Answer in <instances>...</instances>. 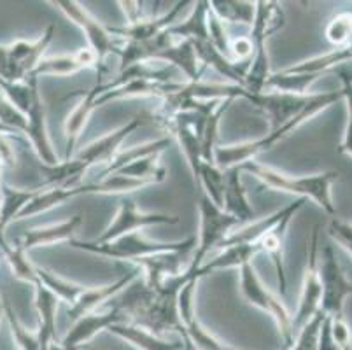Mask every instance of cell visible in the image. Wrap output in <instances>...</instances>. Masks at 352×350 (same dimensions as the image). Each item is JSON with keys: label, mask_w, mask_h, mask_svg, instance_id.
<instances>
[{"label": "cell", "mask_w": 352, "mask_h": 350, "mask_svg": "<svg viewBox=\"0 0 352 350\" xmlns=\"http://www.w3.org/2000/svg\"><path fill=\"white\" fill-rule=\"evenodd\" d=\"M209 2H193L188 18L168 28L166 34L190 43H209Z\"/></svg>", "instance_id": "d4e9b609"}, {"label": "cell", "mask_w": 352, "mask_h": 350, "mask_svg": "<svg viewBox=\"0 0 352 350\" xmlns=\"http://www.w3.org/2000/svg\"><path fill=\"white\" fill-rule=\"evenodd\" d=\"M252 53H254V50H252V43L249 35L232 39V43H230V60L233 63L248 67L249 62H251Z\"/></svg>", "instance_id": "f35d334b"}, {"label": "cell", "mask_w": 352, "mask_h": 350, "mask_svg": "<svg viewBox=\"0 0 352 350\" xmlns=\"http://www.w3.org/2000/svg\"><path fill=\"white\" fill-rule=\"evenodd\" d=\"M337 70L338 77L342 81V96H344L345 104H347V112H349V120L352 121V72L345 69V65L338 67Z\"/></svg>", "instance_id": "ab89813d"}, {"label": "cell", "mask_w": 352, "mask_h": 350, "mask_svg": "<svg viewBox=\"0 0 352 350\" xmlns=\"http://www.w3.org/2000/svg\"><path fill=\"white\" fill-rule=\"evenodd\" d=\"M209 8L223 23H240L251 27L254 21L256 2H236V0H212Z\"/></svg>", "instance_id": "f1b7e54d"}, {"label": "cell", "mask_w": 352, "mask_h": 350, "mask_svg": "<svg viewBox=\"0 0 352 350\" xmlns=\"http://www.w3.org/2000/svg\"><path fill=\"white\" fill-rule=\"evenodd\" d=\"M85 69L97 70V58L88 47L74 51V53L58 54V56L43 58L37 69L34 70L32 76L44 77V76H56L67 77L72 74H78Z\"/></svg>", "instance_id": "ffe728a7"}, {"label": "cell", "mask_w": 352, "mask_h": 350, "mask_svg": "<svg viewBox=\"0 0 352 350\" xmlns=\"http://www.w3.org/2000/svg\"><path fill=\"white\" fill-rule=\"evenodd\" d=\"M54 37V25H50L35 41H16L0 46V79L21 83L34 74Z\"/></svg>", "instance_id": "ba28073f"}, {"label": "cell", "mask_w": 352, "mask_h": 350, "mask_svg": "<svg viewBox=\"0 0 352 350\" xmlns=\"http://www.w3.org/2000/svg\"><path fill=\"white\" fill-rule=\"evenodd\" d=\"M259 254L258 243H242V245H228L221 249L216 258L206 261L197 270L191 281H201L207 275H212L221 270L242 268L244 265L252 263V259Z\"/></svg>", "instance_id": "603a6c76"}, {"label": "cell", "mask_w": 352, "mask_h": 350, "mask_svg": "<svg viewBox=\"0 0 352 350\" xmlns=\"http://www.w3.org/2000/svg\"><path fill=\"white\" fill-rule=\"evenodd\" d=\"M51 4L56 6L72 23H76L81 28L86 41H88V50L95 54V58H97L98 76H104L105 70H107L105 69V60H107V56L120 53V39L114 37V35L109 32V27H104V25H102L95 16L89 14L79 2H74V0H54Z\"/></svg>", "instance_id": "9c48e42d"}, {"label": "cell", "mask_w": 352, "mask_h": 350, "mask_svg": "<svg viewBox=\"0 0 352 350\" xmlns=\"http://www.w3.org/2000/svg\"><path fill=\"white\" fill-rule=\"evenodd\" d=\"M235 350H239V349H235Z\"/></svg>", "instance_id": "f6af8a7d"}, {"label": "cell", "mask_w": 352, "mask_h": 350, "mask_svg": "<svg viewBox=\"0 0 352 350\" xmlns=\"http://www.w3.org/2000/svg\"><path fill=\"white\" fill-rule=\"evenodd\" d=\"M70 247L91 254L105 256V258L116 259V261H130L135 263L139 259L149 258V256L165 254V252H179V250H193L197 247V237H190L181 242H151L144 239L139 231L123 235L113 242L98 243L95 240L91 242H82L79 239H72L69 242Z\"/></svg>", "instance_id": "8992f818"}, {"label": "cell", "mask_w": 352, "mask_h": 350, "mask_svg": "<svg viewBox=\"0 0 352 350\" xmlns=\"http://www.w3.org/2000/svg\"><path fill=\"white\" fill-rule=\"evenodd\" d=\"M225 170H221L216 163L204 162L197 181L201 193L221 208H223V198H225Z\"/></svg>", "instance_id": "f546056e"}, {"label": "cell", "mask_w": 352, "mask_h": 350, "mask_svg": "<svg viewBox=\"0 0 352 350\" xmlns=\"http://www.w3.org/2000/svg\"><path fill=\"white\" fill-rule=\"evenodd\" d=\"M198 214H200V237H198L197 247H195V252L193 256H191L190 265L186 266V270H184L182 274L170 278H165L160 287L170 289V291H179V287H181L184 282L191 281L195 272L206 263L207 256H209L216 247H219L221 243L225 242L226 237H228L235 228L242 226V223H240L236 217L230 216L228 212H225L221 207H217V205L214 204L210 198H207L204 193H201L200 201H198Z\"/></svg>", "instance_id": "277c9868"}, {"label": "cell", "mask_w": 352, "mask_h": 350, "mask_svg": "<svg viewBox=\"0 0 352 350\" xmlns=\"http://www.w3.org/2000/svg\"><path fill=\"white\" fill-rule=\"evenodd\" d=\"M319 275L322 285L321 312L326 317H344L345 300L352 296V282L345 277L333 245H324L319 252Z\"/></svg>", "instance_id": "30bf717a"}, {"label": "cell", "mask_w": 352, "mask_h": 350, "mask_svg": "<svg viewBox=\"0 0 352 350\" xmlns=\"http://www.w3.org/2000/svg\"><path fill=\"white\" fill-rule=\"evenodd\" d=\"M328 43L335 47H345L352 44V12H340L333 16L324 30Z\"/></svg>", "instance_id": "d6a6232c"}, {"label": "cell", "mask_w": 352, "mask_h": 350, "mask_svg": "<svg viewBox=\"0 0 352 350\" xmlns=\"http://www.w3.org/2000/svg\"><path fill=\"white\" fill-rule=\"evenodd\" d=\"M35 312H37V338L39 350H46L56 342V310L60 300L43 284H35Z\"/></svg>", "instance_id": "7402d4cb"}, {"label": "cell", "mask_w": 352, "mask_h": 350, "mask_svg": "<svg viewBox=\"0 0 352 350\" xmlns=\"http://www.w3.org/2000/svg\"><path fill=\"white\" fill-rule=\"evenodd\" d=\"M319 226L312 230L309 242V254H307V268L303 274L302 294H300V303L296 308V314L293 316L294 331L305 326L316 314L321 310L322 285L321 275H319Z\"/></svg>", "instance_id": "8fae6325"}, {"label": "cell", "mask_w": 352, "mask_h": 350, "mask_svg": "<svg viewBox=\"0 0 352 350\" xmlns=\"http://www.w3.org/2000/svg\"><path fill=\"white\" fill-rule=\"evenodd\" d=\"M329 333L337 350H352V329L345 317H328Z\"/></svg>", "instance_id": "8d00e7d4"}, {"label": "cell", "mask_w": 352, "mask_h": 350, "mask_svg": "<svg viewBox=\"0 0 352 350\" xmlns=\"http://www.w3.org/2000/svg\"><path fill=\"white\" fill-rule=\"evenodd\" d=\"M284 27H286V14L283 6L277 2H256L254 21L249 34L254 53L245 70L244 79V88L248 93L265 91L267 81L272 76L267 43L272 35L280 32Z\"/></svg>", "instance_id": "5b68a950"}, {"label": "cell", "mask_w": 352, "mask_h": 350, "mask_svg": "<svg viewBox=\"0 0 352 350\" xmlns=\"http://www.w3.org/2000/svg\"><path fill=\"white\" fill-rule=\"evenodd\" d=\"M338 100H344L342 91H324V93H314V98L298 116H294L293 120L284 123L283 127L270 130L267 135L259 137V139L248 140V142L233 144V146H217L214 151V163L219 166L221 170H228L233 166H240L244 163L256 162L259 154L270 151L275 144L283 142L289 137L291 133L298 130L302 124L310 121L312 118L322 112L324 109L331 107L337 104Z\"/></svg>", "instance_id": "7a4b0ae2"}, {"label": "cell", "mask_w": 352, "mask_h": 350, "mask_svg": "<svg viewBox=\"0 0 352 350\" xmlns=\"http://www.w3.org/2000/svg\"><path fill=\"white\" fill-rule=\"evenodd\" d=\"M242 168L233 166L225 170V198H223V210L228 212L230 216L236 217L242 224L254 221V208L251 207L248 198V191L242 182Z\"/></svg>", "instance_id": "cb8c5ba5"}, {"label": "cell", "mask_w": 352, "mask_h": 350, "mask_svg": "<svg viewBox=\"0 0 352 350\" xmlns=\"http://www.w3.org/2000/svg\"><path fill=\"white\" fill-rule=\"evenodd\" d=\"M324 314L319 310L305 326L298 329V335L294 336V343L291 349L287 350H318L319 342V331H321L322 320H324Z\"/></svg>", "instance_id": "e575fe53"}, {"label": "cell", "mask_w": 352, "mask_h": 350, "mask_svg": "<svg viewBox=\"0 0 352 350\" xmlns=\"http://www.w3.org/2000/svg\"><path fill=\"white\" fill-rule=\"evenodd\" d=\"M16 116V107L11 104V102L6 98V95L0 89V123L8 124L14 120Z\"/></svg>", "instance_id": "60d3db41"}, {"label": "cell", "mask_w": 352, "mask_h": 350, "mask_svg": "<svg viewBox=\"0 0 352 350\" xmlns=\"http://www.w3.org/2000/svg\"><path fill=\"white\" fill-rule=\"evenodd\" d=\"M312 98L314 93L294 95V93L274 91V89H265L261 93L245 91L244 95V100L267 114L270 120V130L283 127L284 123L293 120L294 116H298L312 102Z\"/></svg>", "instance_id": "4fadbf2b"}, {"label": "cell", "mask_w": 352, "mask_h": 350, "mask_svg": "<svg viewBox=\"0 0 352 350\" xmlns=\"http://www.w3.org/2000/svg\"><path fill=\"white\" fill-rule=\"evenodd\" d=\"M184 342L190 343L193 350H235V347L223 343L216 335L201 326L198 317L184 326Z\"/></svg>", "instance_id": "4dcf8cb0"}, {"label": "cell", "mask_w": 352, "mask_h": 350, "mask_svg": "<svg viewBox=\"0 0 352 350\" xmlns=\"http://www.w3.org/2000/svg\"><path fill=\"white\" fill-rule=\"evenodd\" d=\"M124 316L116 307H111L107 312H91L79 317L72 322L67 335L60 340V343L65 347H78L86 349L89 342L102 331H107L109 327L116 322H124Z\"/></svg>", "instance_id": "2e32d148"}, {"label": "cell", "mask_w": 352, "mask_h": 350, "mask_svg": "<svg viewBox=\"0 0 352 350\" xmlns=\"http://www.w3.org/2000/svg\"><path fill=\"white\" fill-rule=\"evenodd\" d=\"M6 312H4V294L0 293V326H2V320H4Z\"/></svg>", "instance_id": "7bdbcfd3"}, {"label": "cell", "mask_w": 352, "mask_h": 350, "mask_svg": "<svg viewBox=\"0 0 352 350\" xmlns=\"http://www.w3.org/2000/svg\"><path fill=\"white\" fill-rule=\"evenodd\" d=\"M190 4L191 2H175L174 8L165 11L158 18L144 19V21H139V23L124 25V27H109V32L116 39L123 41V43H151V41L158 39L162 34H165L168 28L179 23L181 21L179 16H181L182 8H186Z\"/></svg>", "instance_id": "9a60e30c"}, {"label": "cell", "mask_w": 352, "mask_h": 350, "mask_svg": "<svg viewBox=\"0 0 352 350\" xmlns=\"http://www.w3.org/2000/svg\"><path fill=\"white\" fill-rule=\"evenodd\" d=\"M140 275H142V272H140V268L135 266L133 272L124 274L123 277H120L116 282H113V284L100 285V287H86L85 293L79 296V300L76 301L72 307H67V316H69V319L74 322V320L86 316V314L98 312V308H100L102 305H105L107 301L116 298L124 287H128V285L132 284L135 278H139Z\"/></svg>", "instance_id": "e0dca14e"}, {"label": "cell", "mask_w": 352, "mask_h": 350, "mask_svg": "<svg viewBox=\"0 0 352 350\" xmlns=\"http://www.w3.org/2000/svg\"><path fill=\"white\" fill-rule=\"evenodd\" d=\"M153 60L168 63L174 69H179L188 77V83H200L201 77H204V72H206V67L201 65L200 60H198V54L193 43L182 41V39L174 37V41L166 47H163Z\"/></svg>", "instance_id": "ac0fdd59"}, {"label": "cell", "mask_w": 352, "mask_h": 350, "mask_svg": "<svg viewBox=\"0 0 352 350\" xmlns=\"http://www.w3.org/2000/svg\"><path fill=\"white\" fill-rule=\"evenodd\" d=\"M200 281H188L177 291V312L181 317L182 326H188L191 320L197 319V285Z\"/></svg>", "instance_id": "836d02e7"}, {"label": "cell", "mask_w": 352, "mask_h": 350, "mask_svg": "<svg viewBox=\"0 0 352 350\" xmlns=\"http://www.w3.org/2000/svg\"><path fill=\"white\" fill-rule=\"evenodd\" d=\"M179 221L181 219L177 216H170V214L139 210L135 200L124 197L120 200V208H118L114 219L105 228L104 233L98 239H95V242H113L120 237L135 233L137 230H142V228L156 226V224H168L170 226V224H179Z\"/></svg>", "instance_id": "7c38bea8"}, {"label": "cell", "mask_w": 352, "mask_h": 350, "mask_svg": "<svg viewBox=\"0 0 352 350\" xmlns=\"http://www.w3.org/2000/svg\"><path fill=\"white\" fill-rule=\"evenodd\" d=\"M82 223V216L70 217V219L62 221L58 224H51V226L44 228H34V230L27 231L21 237L20 243H18V249L23 250L25 254H28V250L37 249V247H46L51 243L58 242H70L72 239H76V231L79 230Z\"/></svg>", "instance_id": "d6986e66"}, {"label": "cell", "mask_w": 352, "mask_h": 350, "mask_svg": "<svg viewBox=\"0 0 352 350\" xmlns=\"http://www.w3.org/2000/svg\"><path fill=\"white\" fill-rule=\"evenodd\" d=\"M35 274H37L39 284H43L44 287H46L50 293H53L60 301L67 303V307H72V305L79 300V296L85 293L86 287L76 284V282L67 281V278L53 274V272L43 268V266L35 265Z\"/></svg>", "instance_id": "83f0119b"}, {"label": "cell", "mask_w": 352, "mask_h": 350, "mask_svg": "<svg viewBox=\"0 0 352 350\" xmlns=\"http://www.w3.org/2000/svg\"><path fill=\"white\" fill-rule=\"evenodd\" d=\"M160 156L162 154H149L144 158L135 160V162L128 163L121 170H118V175H124L133 181H144L149 186L160 184L165 181L166 177V168L160 163Z\"/></svg>", "instance_id": "4316f807"}, {"label": "cell", "mask_w": 352, "mask_h": 350, "mask_svg": "<svg viewBox=\"0 0 352 350\" xmlns=\"http://www.w3.org/2000/svg\"><path fill=\"white\" fill-rule=\"evenodd\" d=\"M240 274V293L245 298L249 305L258 307L259 310L267 312L272 319L277 324L279 329L280 340L284 343V350L291 349L294 343V326H293V316L289 314L284 301L280 300L274 291L263 284V281L259 278L258 272H256L254 265L249 263L239 268Z\"/></svg>", "instance_id": "52a82bcc"}, {"label": "cell", "mask_w": 352, "mask_h": 350, "mask_svg": "<svg viewBox=\"0 0 352 350\" xmlns=\"http://www.w3.org/2000/svg\"><path fill=\"white\" fill-rule=\"evenodd\" d=\"M307 204V200L298 198L294 200L293 204H289V212L283 217L279 224H275L267 235L258 242L259 252H265L268 258L272 259L275 268V274H277V284H279L280 294L286 296L287 294V274H286V261H284V240L287 235V228H289L293 217L298 214L300 208H303V205Z\"/></svg>", "instance_id": "5bb4252c"}, {"label": "cell", "mask_w": 352, "mask_h": 350, "mask_svg": "<svg viewBox=\"0 0 352 350\" xmlns=\"http://www.w3.org/2000/svg\"><path fill=\"white\" fill-rule=\"evenodd\" d=\"M109 333H113L114 336L121 338L123 342L130 343L132 347L139 350H184L186 349V342L184 340H177V342H168V340L162 338V336L155 335L153 331L146 329L142 326H137L133 322H116L107 329Z\"/></svg>", "instance_id": "44dd1931"}, {"label": "cell", "mask_w": 352, "mask_h": 350, "mask_svg": "<svg viewBox=\"0 0 352 350\" xmlns=\"http://www.w3.org/2000/svg\"><path fill=\"white\" fill-rule=\"evenodd\" d=\"M338 153L352 158V121L351 120H347V124H345V131H344V137H342L340 147H338Z\"/></svg>", "instance_id": "b9f144b4"}, {"label": "cell", "mask_w": 352, "mask_h": 350, "mask_svg": "<svg viewBox=\"0 0 352 350\" xmlns=\"http://www.w3.org/2000/svg\"><path fill=\"white\" fill-rule=\"evenodd\" d=\"M209 43L219 51L223 56H226L230 60V43H232V37L228 35V30H226V25L214 14L209 9Z\"/></svg>", "instance_id": "d590c367"}, {"label": "cell", "mask_w": 352, "mask_h": 350, "mask_svg": "<svg viewBox=\"0 0 352 350\" xmlns=\"http://www.w3.org/2000/svg\"><path fill=\"white\" fill-rule=\"evenodd\" d=\"M140 127H142V120L133 118V120H130L126 124L118 128V130L111 131V133L104 135L102 139L82 147L79 153L74 154L69 162H60L58 165L54 166L41 165L44 181L35 189L67 188V186L81 184V182H85L82 177L89 170L94 168V166L104 168L114 158V154L120 153L121 144Z\"/></svg>", "instance_id": "6da1fadb"}, {"label": "cell", "mask_w": 352, "mask_h": 350, "mask_svg": "<svg viewBox=\"0 0 352 350\" xmlns=\"http://www.w3.org/2000/svg\"><path fill=\"white\" fill-rule=\"evenodd\" d=\"M168 146H170V139H168V137H162V139L151 140V142L130 147V149L126 151H120L118 154H114V158L111 160L104 168H100V173L97 175V179L107 177V175H114L118 170L126 166L128 163L144 158V156H149V154H162Z\"/></svg>", "instance_id": "484cf974"}, {"label": "cell", "mask_w": 352, "mask_h": 350, "mask_svg": "<svg viewBox=\"0 0 352 350\" xmlns=\"http://www.w3.org/2000/svg\"><path fill=\"white\" fill-rule=\"evenodd\" d=\"M4 312H6V319H8L9 327H11V335L12 338H14L18 349L39 350V338H37V333H30L27 327L21 324V320L16 317L11 301H9L8 296H4Z\"/></svg>", "instance_id": "1f68e13d"}, {"label": "cell", "mask_w": 352, "mask_h": 350, "mask_svg": "<svg viewBox=\"0 0 352 350\" xmlns=\"http://www.w3.org/2000/svg\"><path fill=\"white\" fill-rule=\"evenodd\" d=\"M240 168H242V172L251 173L252 177L258 179L261 184L267 186L272 191L287 193V195H294V197H300L303 200H312L328 216H337L331 197L333 182L338 181V172H335V170L296 177V175H289V173L272 168V166L259 162L244 163V165H240Z\"/></svg>", "instance_id": "3957f363"}, {"label": "cell", "mask_w": 352, "mask_h": 350, "mask_svg": "<svg viewBox=\"0 0 352 350\" xmlns=\"http://www.w3.org/2000/svg\"><path fill=\"white\" fill-rule=\"evenodd\" d=\"M328 233L333 242H337L349 256H352V223L338 219L337 216L331 217L328 224Z\"/></svg>", "instance_id": "74e56055"}, {"label": "cell", "mask_w": 352, "mask_h": 350, "mask_svg": "<svg viewBox=\"0 0 352 350\" xmlns=\"http://www.w3.org/2000/svg\"><path fill=\"white\" fill-rule=\"evenodd\" d=\"M184 350H193V347H191V345H190V343H188V342H186V349H184Z\"/></svg>", "instance_id": "ee69618b"}]
</instances>
